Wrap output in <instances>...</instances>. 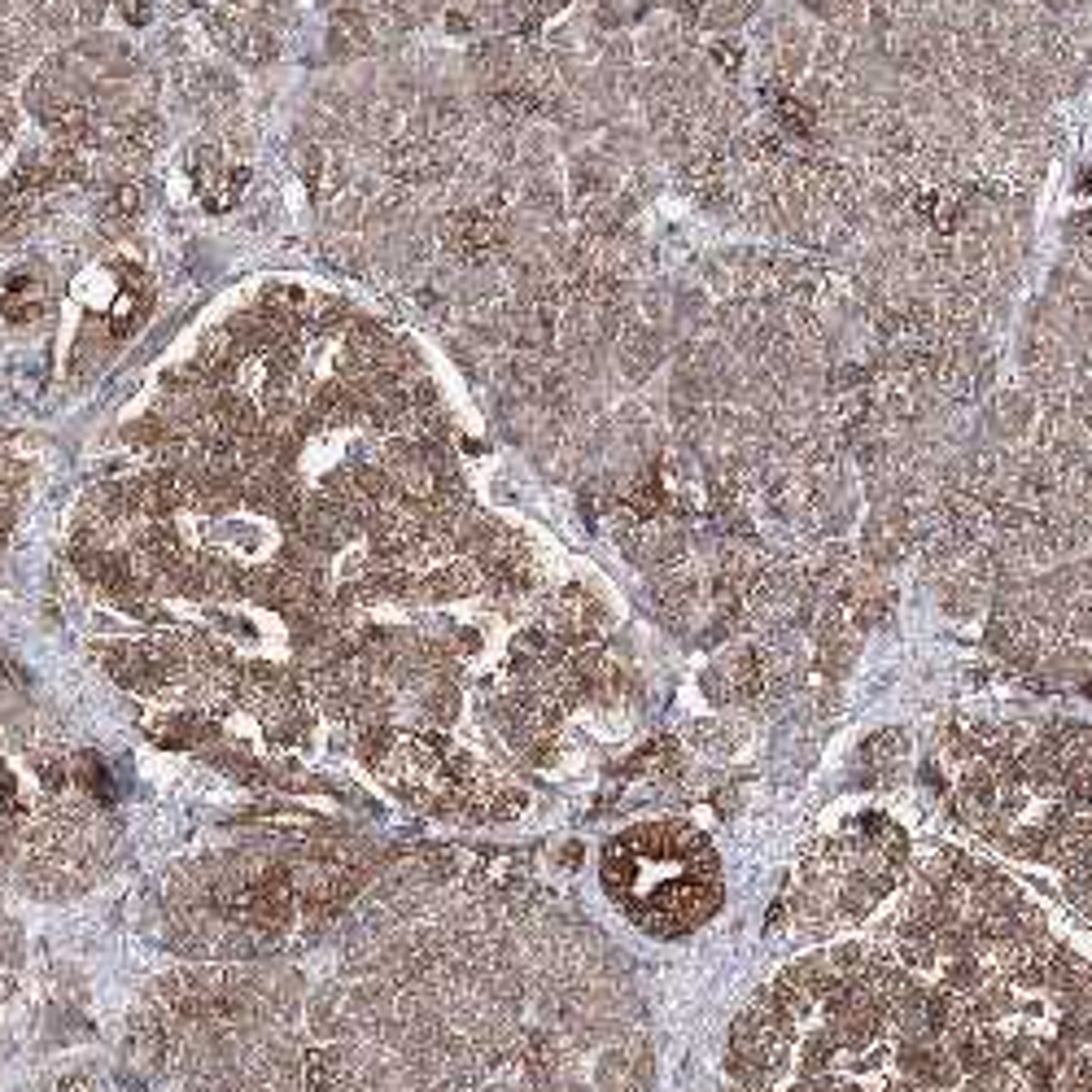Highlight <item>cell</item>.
Wrapping results in <instances>:
<instances>
[{"label": "cell", "mask_w": 1092, "mask_h": 1092, "mask_svg": "<svg viewBox=\"0 0 1092 1092\" xmlns=\"http://www.w3.org/2000/svg\"><path fill=\"white\" fill-rule=\"evenodd\" d=\"M747 31H751L747 35L751 79L765 92H795V83L809 75L822 22L809 10H800L795 0H774V5L756 14Z\"/></svg>", "instance_id": "obj_1"}, {"label": "cell", "mask_w": 1092, "mask_h": 1092, "mask_svg": "<svg viewBox=\"0 0 1092 1092\" xmlns=\"http://www.w3.org/2000/svg\"><path fill=\"white\" fill-rule=\"evenodd\" d=\"M0 306H5L10 319H35V315L44 311V280L18 271V275L10 280V289L0 294Z\"/></svg>", "instance_id": "obj_2"}]
</instances>
